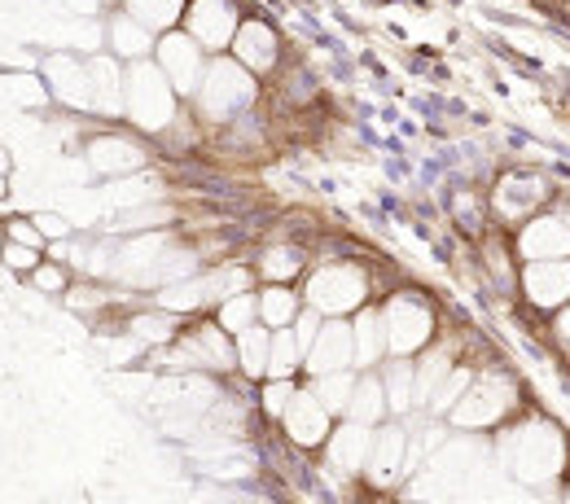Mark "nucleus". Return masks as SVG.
<instances>
[{"instance_id": "nucleus-7", "label": "nucleus", "mask_w": 570, "mask_h": 504, "mask_svg": "<svg viewBox=\"0 0 570 504\" xmlns=\"http://www.w3.org/2000/svg\"><path fill=\"white\" fill-rule=\"evenodd\" d=\"M203 45L189 36V31H163L158 45H154V62L163 67V75L171 79L176 92H198L203 75H207V62H203Z\"/></svg>"}, {"instance_id": "nucleus-27", "label": "nucleus", "mask_w": 570, "mask_h": 504, "mask_svg": "<svg viewBox=\"0 0 570 504\" xmlns=\"http://www.w3.org/2000/svg\"><path fill=\"white\" fill-rule=\"evenodd\" d=\"M298 273H303V250L289 246V241H273V246L259 255V277H264V281H285V286H294Z\"/></svg>"}, {"instance_id": "nucleus-10", "label": "nucleus", "mask_w": 570, "mask_h": 504, "mask_svg": "<svg viewBox=\"0 0 570 504\" xmlns=\"http://www.w3.org/2000/svg\"><path fill=\"white\" fill-rule=\"evenodd\" d=\"M237 27H242V13H237L233 0H189V9H185V31H189L207 53L233 49Z\"/></svg>"}, {"instance_id": "nucleus-34", "label": "nucleus", "mask_w": 570, "mask_h": 504, "mask_svg": "<svg viewBox=\"0 0 570 504\" xmlns=\"http://www.w3.org/2000/svg\"><path fill=\"white\" fill-rule=\"evenodd\" d=\"M0 259L9 264V268H31L36 273V264H40V250L36 246H22V241H4V250H0Z\"/></svg>"}, {"instance_id": "nucleus-16", "label": "nucleus", "mask_w": 570, "mask_h": 504, "mask_svg": "<svg viewBox=\"0 0 570 504\" xmlns=\"http://www.w3.org/2000/svg\"><path fill=\"white\" fill-rule=\"evenodd\" d=\"M368 447H373V426L352 422V417H347L343 426H334L330 438H325V456H330V465H334L338 474H364Z\"/></svg>"}, {"instance_id": "nucleus-1", "label": "nucleus", "mask_w": 570, "mask_h": 504, "mask_svg": "<svg viewBox=\"0 0 570 504\" xmlns=\"http://www.w3.org/2000/svg\"><path fill=\"white\" fill-rule=\"evenodd\" d=\"M500 461L518 483H549L567 470V434L549 417H513L500 426Z\"/></svg>"}, {"instance_id": "nucleus-22", "label": "nucleus", "mask_w": 570, "mask_h": 504, "mask_svg": "<svg viewBox=\"0 0 570 504\" xmlns=\"http://www.w3.org/2000/svg\"><path fill=\"white\" fill-rule=\"evenodd\" d=\"M154 45H158V31H149L141 18H132L128 9L110 18V49H115L119 58L137 62L145 53H154Z\"/></svg>"}, {"instance_id": "nucleus-29", "label": "nucleus", "mask_w": 570, "mask_h": 504, "mask_svg": "<svg viewBox=\"0 0 570 504\" xmlns=\"http://www.w3.org/2000/svg\"><path fill=\"white\" fill-rule=\"evenodd\" d=\"M124 9H128L132 18H141L149 31H167L171 22L185 18L189 0H124Z\"/></svg>"}, {"instance_id": "nucleus-13", "label": "nucleus", "mask_w": 570, "mask_h": 504, "mask_svg": "<svg viewBox=\"0 0 570 504\" xmlns=\"http://www.w3.org/2000/svg\"><path fill=\"white\" fill-rule=\"evenodd\" d=\"M233 58L250 75H268L277 71V62H282V40H277V31L268 22L246 18L237 27V36H233Z\"/></svg>"}, {"instance_id": "nucleus-11", "label": "nucleus", "mask_w": 570, "mask_h": 504, "mask_svg": "<svg viewBox=\"0 0 570 504\" xmlns=\"http://www.w3.org/2000/svg\"><path fill=\"white\" fill-rule=\"evenodd\" d=\"M518 294L535 312H558L570 303V259H527L518 273Z\"/></svg>"}, {"instance_id": "nucleus-31", "label": "nucleus", "mask_w": 570, "mask_h": 504, "mask_svg": "<svg viewBox=\"0 0 570 504\" xmlns=\"http://www.w3.org/2000/svg\"><path fill=\"white\" fill-rule=\"evenodd\" d=\"M312 391H316V399L338 417V413H347V404H352V391H356V377L347 373V368H338V373H316V382H312Z\"/></svg>"}, {"instance_id": "nucleus-23", "label": "nucleus", "mask_w": 570, "mask_h": 504, "mask_svg": "<svg viewBox=\"0 0 570 504\" xmlns=\"http://www.w3.org/2000/svg\"><path fill=\"white\" fill-rule=\"evenodd\" d=\"M268 360H273V329L259 320L237 334V368L246 377H268Z\"/></svg>"}, {"instance_id": "nucleus-8", "label": "nucleus", "mask_w": 570, "mask_h": 504, "mask_svg": "<svg viewBox=\"0 0 570 504\" xmlns=\"http://www.w3.org/2000/svg\"><path fill=\"white\" fill-rule=\"evenodd\" d=\"M518 259H570V207L531 216L513 237Z\"/></svg>"}, {"instance_id": "nucleus-33", "label": "nucleus", "mask_w": 570, "mask_h": 504, "mask_svg": "<svg viewBox=\"0 0 570 504\" xmlns=\"http://www.w3.org/2000/svg\"><path fill=\"white\" fill-rule=\"evenodd\" d=\"M294 391H298V386H294L289 377H273V382L264 386V408H268V417H282L285 404L294 399Z\"/></svg>"}, {"instance_id": "nucleus-38", "label": "nucleus", "mask_w": 570, "mask_h": 504, "mask_svg": "<svg viewBox=\"0 0 570 504\" xmlns=\"http://www.w3.org/2000/svg\"><path fill=\"white\" fill-rule=\"evenodd\" d=\"M36 224H40L45 237H67V233H71V224L62 216H36Z\"/></svg>"}, {"instance_id": "nucleus-25", "label": "nucleus", "mask_w": 570, "mask_h": 504, "mask_svg": "<svg viewBox=\"0 0 570 504\" xmlns=\"http://www.w3.org/2000/svg\"><path fill=\"white\" fill-rule=\"evenodd\" d=\"M386 413H391L386 386H382L377 377H360L356 391H352V404H347V413H343V417L364 422V426H382V422H386Z\"/></svg>"}, {"instance_id": "nucleus-3", "label": "nucleus", "mask_w": 570, "mask_h": 504, "mask_svg": "<svg viewBox=\"0 0 570 504\" xmlns=\"http://www.w3.org/2000/svg\"><path fill=\"white\" fill-rule=\"evenodd\" d=\"M518 408V382L509 373H483L452 404V426L461 431H500Z\"/></svg>"}, {"instance_id": "nucleus-4", "label": "nucleus", "mask_w": 570, "mask_h": 504, "mask_svg": "<svg viewBox=\"0 0 570 504\" xmlns=\"http://www.w3.org/2000/svg\"><path fill=\"white\" fill-rule=\"evenodd\" d=\"M198 110L215 123H233L237 115H246L255 106V75L246 71L237 58H219L207 67L198 83Z\"/></svg>"}, {"instance_id": "nucleus-15", "label": "nucleus", "mask_w": 570, "mask_h": 504, "mask_svg": "<svg viewBox=\"0 0 570 504\" xmlns=\"http://www.w3.org/2000/svg\"><path fill=\"white\" fill-rule=\"evenodd\" d=\"M409 470V434L404 426H373V447H368V483L391 487L400 474Z\"/></svg>"}, {"instance_id": "nucleus-19", "label": "nucleus", "mask_w": 570, "mask_h": 504, "mask_svg": "<svg viewBox=\"0 0 570 504\" xmlns=\"http://www.w3.org/2000/svg\"><path fill=\"white\" fill-rule=\"evenodd\" d=\"M124 71L119 62L110 58H92L88 62V92H92V110L101 115H119L124 110Z\"/></svg>"}, {"instance_id": "nucleus-37", "label": "nucleus", "mask_w": 570, "mask_h": 504, "mask_svg": "<svg viewBox=\"0 0 570 504\" xmlns=\"http://www.w3.org/2000/svg\"><path fill=\"white\" fill-rule=\"evenodd\" d=\"M549 338H553V347L570 352V303H562V307L553 312V320H549Z\"/></svg>"}, {"instance_id": "nucleus-17", "label": "nucleus", "mask_w": 570, "mask_h": 504, "mask_svg": "<svg viewBox=\"0 0 570 504\" xmlns=\"http://www.w3.org/2000/svg\"><path fill=\"white\" fill-rule=\"evenodd\" d=\"M352 334H356V364L360 368H373L391 356V338H386V316L377 307H360L356 320H352Z\"/></svg>"}, {"instance_id": "nucleus-14", "label": "nucleus", "mask_w": 570, "mask_h": 504, "mask_svg": "<svg viewBox=\"0 0 570 504\" xmlns=\"http://www.w3.org/2000/svg\"><path fill=\"white\" fill-rule=\"evenodd\" d=\"M303 364L312 373H338V368L356 364V334H352V325L343 316H325V325H321L316 343L307 347V360Z\"/></svg>"}, {"instance_id": "nucleus-21", "label": "nucleus", "mask_w": 570, "mask_h": 504, "mask_svg": "<svg viewBox=\"0 0 570 504\" xmlns=\"http://www.w3.org/2000/svg\"><path fill=\"white\" fill-rule=\"evenodd\" d=\"M49 88H53V97L58 101H67V106H88L92 110V92H88V62H75V58H53L49 67Z\"/></svg>"}, {"instance_id": "nucleus-39", "label": "nucleus", "mask_w": 570, "mask_h": 504, "mask_svg": "<svg viewBox=\"0 0 570 504\" xmlns=\"http://www.w3.org/2000/svg\"><path fill=\"white\" fill-rule=\"evenodd\" d=\"M4 171H9V154L0 149V176H4Z\"/></svg>"}, {"instance_id": "nucleus-9", "label": "nucleus", "mask_w": 570, "mask_h": 504, "mask_svg": "<svg viewBox=\"0 0 570 504\" xmlns=\"http://www.w3.org/2000/svg\"><path fill=\"white\" fill-rule=\"evenodd\" d=\"M492 207H497L500 224H527L531 216L549 211V180L535 171H509V176H500Z\"/></svg>"}, {"instance_id": "nucleus-12", "label": "nucleus", "mask_w": 570, "mask_h": 504, "mask_svg": "<svg viewBox=\"0 0 570 504\" xmlns=\"http://www.w3.org/2000/svg\"><path fill=\"white\" fill-rule=\"evenodd\" d=\"M282 422H285V434H289L298 447H316V443H325L330 431H334V413L316 399L312 386H307V391H294V399L285 404Z\"/></svg>"}, {"instance_id": "nucleus-32", "label": "nucleus", "mask_w": 570, "mask_h": 504, "mask_svg": "<svg viewBox=\"0 0 570 504\" xmlns=\"http://www.w3.org/2000/svg\"><path fill=\"white\" fill-rule=\"evenodd\" d=\"M132 334L141 338V343H167L171 334H176V320H171V312H141V316H132Z\"/></svg>"}, {"instance_id": "nucleus-28", "label": "nucleus", "mask_w": 570, "mask_h": 504, "mask_svg": "<svg viewBox=\"0 0 570 504\" xmlns=\"http://www.w3.org/2000/svg\"><path fill=\"white\" fill-rule=\"evenodd\" d=\"M215 320L237 338L242 329H250V325H259V294H250V289H242V294H228L224 303H219V312H215Z\"/></svg>"}, {"instance_id": "nucleus-18", "label": "nucleus", "mask_w": 570, "mask_h": 504, "mask_svg": "<svg viewBox=\"0 0 570 504\" xmlns=\"http://www.w3.org/2000/svg\"><path fill=\"white\" fill-rule=\"evenodd\" d=\"M185 356L194 364H207V368H233L237 347L228 343V329L219 320H212V325H198L194 338H185Z\"/></svg>"}, {"instance_id": "nucleus-26", "label": "nucleus", "mask_w": 570, "mask_h": 504, "mask_svg": "<svg viewBox=\"0 0 570 504\" xmlns=\"http://www.w3.org/2000/svg\"><path fill=\"white\" fill-rule=\"evenodd\" d=\"M382 386H386L391 413H409L417 404V364H413V356H391V368H386Z\"/></svg>"}, {"instance_id": "nucleus-5", "label": "nucleus", "mask_w": 570, "mask_h": 504, "mask_svg": "<svg viewBox=\"0 0 570 504\" xmlns=\"http://www.w3.org/2000/svg\"><path fill=\"white\" fill-rule=\"evenodd\" d=\"M303 298L307 307H316L321 316H347V312H360L364 298H368V277L356 264H325L321 273L307 277L303 286Z\"/></svg>"}, {"instance_id": "nucleus-40", "label": "nucleus", "mask_w": 570, "mask_h": 504, "mask_svg": "<svg viewBox=\"0 0 570 504\" xmlns=\"http://www.w3.org/2000/svg\"><path fill=\"white\" fill-rule=\"evenodd\" d=\"M4 241H9V237H0V250H4Z\"/></svg>"}, {"instance_id": "nucleus-2", "label": "nucleus", "mask_w": 570, "mask_h": 504, "mask_svg": "<svg viewBox=\"0 0 570 504\" xmlns=\"http://www.w3.org/2000/svg\"><path fill=\"white\" fill-rule=\"evenodd\" d=\"M124 115H132V123L145 132H163L176 119V88L158 62L137 58L124 71Z\"/></svg>"}, {"instance_id": "nucleus-36", "label": "nucleus", "mask_w": 570, "mask_h": 504, "mask_svg": "<svg viewBox=\"0 0 570 504\" xmlns=\"http://www.w3.org/2000/svg\"><path fill=\"white\" fill-rule=\"evenodd\" d=\"M36 289L45 294H62L67 289V273L58 264H36Z\"/></svg>"}, {"instance_id": "nucleus-24", "label": "nucleus", "mask_w": 570, "mask_h": 504, "mask_svg": "<svg viewBox=\"0 0 570 504\" xmlns=\"http://www.w3.org/2000/svg\"><path fill=\"white\" fill-rule=\"evenodd\" d=\"M303 312V303H298V289L285 286V281H264L259 289V320L268 325V329H285V325H294V316Z\"/></svg>"}, {"instance_id": "nucleus-30", "label": "nucleus", "mask_w": 570, "mask_h": 504, "mask_svg": "<svg viewBox=\"0 0 570 504\" xmlns=\"http://www.w3.org/2000/svg\"><path fill=\"white\" fill-rule=\"evenodd\" d=\"M307 360V347L298 343L294 325L273 329V360H268V377H294V368Z\"/></svg>"}, {"instance_id": "nucleus-35", "label": "nucleus", "mask_w": 570, "mask_h": 504, "mask_svg": "<svg viewBox=\"0 0 570 504\" xmlns=\"http://www.w3.org/2000/svg\"><path fill=\"white\" fill-rule=\"evenodd\" d=\"M4 237H13V241H22V246H36V250H45V233H40V224L36 219H9V233Z\"/></svg>"}, {"instance_id": "nucleus-6", "label": "nucleus", "mask_w": 570, "mask_h": 504, "mask_svg": "<svg viewBox=\"0 0 570 504\" xmlns=\"http://www.w3.org/2000/svg\"><path fill=\"white\" fill-rule=\"evenodd\" d=\"M386 338H391V356H422L426 343L434 338V307L417 289H404L395 294L386 307Z\"/></svg>"}, {"instance_id": "nucleus-20", "label": "nucleus", "mask_w": 570, "mask_h": 504, "mask_svg": "<svg viewBox=\"0 0 570 504\" xmlns=\"http://www.w3.org/2000/svg\"><path fill=\"white\" fill-rule=\"evenodd\" d=\"M88 162L106 176H124V171H137L145 162V149L132 145L128 137H97L88 145Z\"/></svg>"}]
</instances>
